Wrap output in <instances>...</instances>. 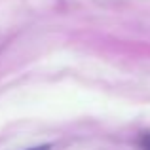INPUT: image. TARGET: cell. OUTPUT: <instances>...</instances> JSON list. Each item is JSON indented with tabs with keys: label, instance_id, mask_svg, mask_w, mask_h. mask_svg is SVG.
<instances>
[{
	"label": "cell",
	"instance_id": "1",
	"mask_svg": "<svg viewBox=\"0 0 150 150\" xmlns=\"http://www.w3.org/2000/svg\"><path fill=\"white\" fill-rule=\"evenodd\" d=\"M139 146H141V150H150V131H143V133H141Z\"/></svg>",
	"mask_w": 150,
	"mask_h": 150
},
{
	"label": "cell",
	"instance_id": "2",
	"mask_svg": "<svg viewBox=\"0 0 150 150\" xmlns=\"http://www.w3.org/2000/svg\"><path fill=\"white\" fill-rule=\"evenodd\" d=\"M51 144H42V146H33V148H27V150H50Z\"/></svg>",
	"mask_w": 150,
	"mask_h": 150
}]
</instances>
